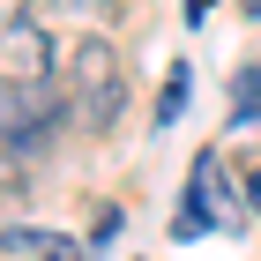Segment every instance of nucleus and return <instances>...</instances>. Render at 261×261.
<instances>
[{"instance_id":"obj_1","label":"nucleus","mask_w":261,"mask_h":261,"mask_svg":"<svg viewBox=\"0 0 261 261\" xmlns=\"http://www.w3.org/2000/svg\"><path fill=\"white\" fill-rule=\"evenodd\" d=\"M67 112H82V127H97V135L127 112V82H120L112 38H75V60H67Z\"/></svg>"},{"instance_id":"obj_12","label":"nucleus","mask_w":261,"mask_h":261,"mask_svg":"<svg viewBox=\"0 0 261 261\" xmlns=\"http://www.w3.org/2000/svg\"><path fill=\"white\" fill-rule=\"evenodd\" d=\"M239 8H246V15H254V22H261V0H239Z\"/></svg>"},{"instance_id":"obj_11","label":"nucleus","mask_w":261,"mask_h":261,"mask_svg":"<svg viewBox=\"0 0 261 261\" xmlns=\"http://www.w3.org/2000/svg\"><path fill=\"white\" fill-rule=\"evenodd\" d=\"M201 15H209V0H187V22H201Z\"/></svg>"},{"instance_id":"obj_3","label":"nucleus","mask_w":261,"mask_h":261,"mask_svg":"<svg viewBox=\"0 0 261 261\" xmlns=\"http://www.w3.org/2000/svg\"><path fill=\"white\" fill-rule=\"evenodd\" d=\"M67 105L45 90V82H0V142L8 149H38V142L60 135Z\"/></svg>"},{"instance_id":"obj_8","label":"nucleus","mask_w":261,"mask_h":261,"mask_svg":"<svg viewBox=\"0 0 261 261\" xmlns=\"http://www.w3.org/2000/svg\"><path fill=\"white\" fill-rule=\"evenodd\" d=\"M15 201H22V172H15V164H0V209H15ZM0 239H8V231H0Z\"/></svg>"},{"instance_id":"obj_7","label":"nucleus","mask_w":261,"mask_h":261,"mask_svg":"<svg viewBox=\"0 0 261 261\" xmlns=\"http://www.w3.org/2000/svg\"><path fill=\"white\" fill-rule=\"evenodd\" d=\"M231 120H261V67H239V82H231Z\"/></svg>"},{"instance_id":"obj_4","label":"nucleus","mask_w":261,"mask_h":261,"mask_svg":"<svg viewBox=\"0 0 261 261\" xmlns=\"http://www.w3.org/2000/svg\"><path fill=\"white\" fill-rule=\"evenodd\" d=\"M53 75V38L30 15H0V82H45Z\"/></svg>"},{"instance_id":"obj_13","label":"nucleus","mask_w":261,"mask_h":261,"mask_svg":"<svg viewBox=\"0 0 261 261\" xmlns=\"http://www.w3.org/2000/svg\"><path fill=\"white\" fill-rule=\"evenodd\" d=\"M82 8H105V0H82Z\"/></svg>"},{"instance_id":"obj_9","label":"nucleus","mask_w":261,"mask_h":261,"mask_svg":"<svg viewBox=\"0 0 261 261\" xmlns=\"http://www.w3.org/2000/svg\"><path fill=\"white\" fill-rule=\"evenodd\" d=\"M120 239V209H97V231H90V246H112Z\"/></svg>"},{"instance_id":"obj_10","label":"nucleus","mask_w":261,"mask_h":261,"mask_svg":"<svg viewBox=\"0 0 261 261\" xmlns=\"http://www.w3.org/2000/svg\"><path fill=\"white\" fill-rule=\"evenodd\" d=\"M239 194H246V217H261V164H254V172L239 179Z\"/></svg>"},{"instance_id":"obj_2","label":"nucleus","mask_w":261,"mask_h":261,"mask_svg":"<svg viewBox=\"0 0 261 261\" xmlns=\"http://www.w3.org/2000/svg\"><path fill=\"white\" fill-rule=\"evenodd\" d=\"M239 224H246V194H231V179H224V157H194V187H187L179 217H172V239L239 231Z\"/></svg>"},{"instance_id":"obj_5","label":"nucleus","mask_w":261,"mask_h":261,"mask_svg":"<svg viewBox=\"0 0 261 261\" xmlns=\"http://www.w3.org/2000/svg\"><path fill=\"white\" fill-rule=\"evenodd\" d=\"M8 246H30L38 261H90L67 231H45V224H15V231H8Z\"/></svg>"},{"instance_id":"obj_6","label":"nucleus","mask_w":261,"mask_h":261,"mask_svg":"<svg viewBox=\"0 0 261 261\" xmlns=\"http://www.w3.org/2000/svg\"><path fill=\"white\" fill-rule=\"evenodd\" d=\"M187 90H194V67H172V75H164V97H157V112H149V120L172 127V120L187 112Z\"/></svg>"}]
</instances>
